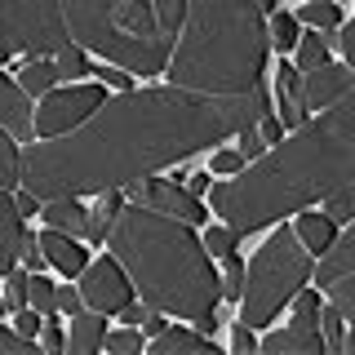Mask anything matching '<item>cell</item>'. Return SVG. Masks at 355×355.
Listing matches in <instances>:
<instances>
[{
    "label": "cell",
    "instance_id": "19",
    "mask_svg": "<svg viewBox=\"0 0 355 355\" xmlns=\"http://www.w3.org/2000/svg\"><path fill=\"white\" fill-rule=\"evenodd\" d=\"M293 227H297V236H302V244L315 253V258H320V253H329V244L338 240V222H333L324 209H302Z\"/></svg>",
    "mask_w": 355,
    "mask_h": 355
},
{
    "label": "cell",
    "instance_id": "28",
    "mask_svg": "<svg viewBox=\"0 0 355 355\" xmlns=\"http://www.w3.org/2000/svg\"><path fill=\"white\" fill-rule=\"evenodd\" d=\"M329 62V44H324V36H302L297 40V71H320V67Z\"/></svg>",
    "mask_w": 355,
    "mask_h": 355
},
{
    "label": "cell",
    "instance_id": "29",
    "mask_svg": "<svg viewBox=\"0 0 355 355\" xmlns=\"http://www.w3.org/2000/svg\"><path fill=\"white\" fill-rule=\"evenodd\" d=\"M297 18L293 14H271V49H280V58L288 49H297Z\"/></svg>",
    "mask_w": 355,
    "mask_h": 355
},
{
    "label": "cell",
    "instance_id": "17",
    "mask_svg": "<svg viewBox=\"0 0 355 355\" xmlns=\"http://www.w3.org/2000/svg\"><path fill=\"white\" fill-rule=\"evenodd\" d=\"M107 342V311H80V315H71V355H94L98 347Z\"/></svg>",
    "mask_w": 355,
    "mask_h": 355
},
{
    "label": "cell",
    "instance_id": "8",
    "mask_svg": "<svg viewBox=\"0 0 355 355\" xmlns=\"http://www.w3.org/2000/svg\"><path fill=\"white\" fill-rule=\"evenodd\" d=\"M107 107L103 85H71V89H49L36 111V138H62V133L80 129Z\"/></svg>",
    "mask_w": 355,
    "mask_h": 355
},
{
    "label": "cell",
    "instance_id": "15",
    "mask_svg": "<svg viewBox=\"0 0 355 355\" xmlns=\"http://www.w3.org/2000/svg\"><path fill=\"white\" fill-rule=\"evenodd\" d=\"M40 218H44V227H58V231H67V236H89V227H94V214L80 209V200H76V196L44 200Z\"/></svg>",
    "mask_w": 355,
    "mask_h": 355
},
{
    "label": "cell",
    "instance_id": "40",
    "mask_svg": "<svg viewBox=\"0 0 355 355\" xmlns=\"http://www.w3.org/2000/svg\"><path fill=\"white\" fill-rule=\"evenodd\" d=\"M0 347L14 351V355H36V338H27V333H18V329H5L0 333Z\"/></svg>",
    "mask_w": 355,
    "mask_h": 355
},
{
    "label": "cell",
    "instance_id": "27",
    "mask_svg": "<svg viewBox=\"0 0 355 355\" xmlns=\"http://www.w3.org/2000/svg\"><path fill=\"white\" fill-rule=\"evenodd\" d=\"M53 62H58V80H80V76H89L94 67H89V58H85V49L80 44H67L62 53H53Z\"/></svg>",
    "mask_w": 355,
    "mask_h": 355
},
{
    "label": "cell",
    "instance_id": "33",
    "mask_svg": "<svg viewBox=\"0 0 355 355\" xmlns=\"http://www.w3.org/2000/svg\"><path fill=\"white\" fill-rule=\"evenodd\" d=\"M151 5H155V14H160L164 31H169V36H182V22H187V0H151Z\"/></svg>",
    "mask_w": 355,
    "mask_h": 355
},
{
    "label": "cell",
    "instance_id": "22",
    "mask_svg": "<svg viewBox=\"0 0 355 355\" xmlns=\"http://www.w3.org/2000/svg\"><path fill=\"white\" fill-rule=\"evenodd\" d=\"M125 214L120 209V191H107L103 200H98V209H94V227H89V240L94 244H103L111 236V227H116V218Z\"/></svg>",
    "mask_w": 355,
    "mask_h": 355
},
{
    "label": "cell",
    "instance_id": "31",
    "mask_svg": "<svg viewBox=\"0 0 355 355\" xmlns=\"http://www.w3.org/2000/svg\"><path fill=\"white\" fill-rule=\"evenodd\" d=\"M320 329H324V342H329V351L338 355V351H342V338H347V315H342V311L329 302L324 311H320Z\"/></svg>",
    "mask_w": 355,
    "mask_h": 355
},
{
    "label": "cell",
    "instance_id": "44",
    "mask_svg": "<svg viewBox=\"0 0 355 355\" xmlns=\"http://www.w3.org/2000/svg\"><path fill=\"white\" fill-rule=\"evenodd\" d=\"M258 138H262V142H284V120L262 116V120H258Z\"/></svg>",
    "mask_w": 355,
    "mask_h": 355
},
{
    "label": "cell",
    "instance_id": "43",
    "mask_svg": "<svg viewBox=\"0 0 355 355\" xmlns=\"http://www.w3.org/2000/svg\"><path fill=\"white\" fill-rule=\"evenodd\" d=\"M262 151H266V142L253 138V129H240V155H244V164H253Z\"/></svg>",
    "mask_w": 355,
    "mask_h": 355
},
{
    "label": "cell",
    "instance_id": "35",
    "mask_svg": "<svg viewBox=\"0 0 355 355\" xmlns=\"http://www.w3.org/2000/svg\"><path fill=\"white\" fill-rule=\"evenodd\" d=\"M324 214L338 222V227H342V222H355V187H347V191H338V196H329V200H324Z\"/></svg>",
    "mask_w": 355,
    "mask_h": 355
},
{
    "label": "cell",
    "instance_id": "50",
    "mask_svg": "<svg viewBox=\"0 0 355 355\" xmlns=\"http://www.w3.org/2000/svg\"><path fill=\"white\" fill-rule=\"evenodd\" d=\"M120 320H125V324H142V320H147V311H142V306H125V311H120Z\"/></svg>",
    "mask_w": 355,
    "mask_h": 355
},
{
    "label": "cell",
    "instance_id": "14",
    "mask_svg": "<svg viewBox=\"0 0 355 355\" xmlns=\"http://www.w3.org/2000/svg\"><path fill=\"white\" fill-rule=\"evenodd\" d=\"M262 351L266 355H324L329 342H324V329H297V324H288L280 333H266Z\"/></svg>",
    "mask_w": 355,
    "mask_h": 355
},
{
    "label": "cell",
    "instance_id": "52",
    "mask_svg": "<svg viewBox=\"0 0 355 355\" xmlns=\"http://www.w3.org/2000/svg\"><path fill=\"white\" fill-rule=\"evenodd\" d=\"M258 9H262V14H280V9H275V0H258Z\"/></svg>",
    "mask_w": 355,
    "mask_h": 355
},
{
    "label": "cell",
    "instance_id": "51",
    "mask_svg": "<svg viewBox=\"0 0 355 355\" xmlns=\"http://www.w3.org/2000/svg\"><path fill=\"white\" fill-rule=\"evenodd\" d=\"M342 351H347V355H355V333H347V338H342Z\"/></svg>",
    "mask_w": 355,
    "mask_h": 355
},
{
    "label": "cell",
    "instance_id": "39",
    "mask_svg": "<svg viewBox=\"0 0 355 355\" xmlns=\"http://www.w3.org/2000/svg\"><path fill=\"white\" fill-rule=\"evenodd\" d=\"M67 347V333H62V324H58V320H44V329H40V351H49V355H58Z\"/></svg>",
    "mask_w": 355,
    "mask_h": 355
},
{
    "label": "cell",
    "instance_id": "21",
    "mask_svg": "<svg viewBox=\"0 0 355 355\" xmlns=\"http://www.w3.org/2000/svg\"><path fill=\"white\" fill-rule=\"evenodd\" d=\"M53 80H58V62H44V58H31L18 67V85L27 94H49Z\"/></svg>",
    "mask_w": 355,
    "mask_h": 355
},
{
    "label": "cell",
    "instance_id": "47",
    "mask_svg": "<svg viewBox=\"0 0 355 355\" xmlns=\"http://www.w3.org/2000/svg\"><path fill=\"white\" fill-rule=\"evenodd\" d=\"M98 76H103L107 85H116L120 94H125V89H129V76H133V71H125V67H107V62H103V67H98Z\"/></svg>",
    "mask_w": 355,
    "mask_h": 355
},
{
    "label": "cell",
    "instance_id": "34",
    "mask_svg": "<svg viewBox=\"0 0 355 355\" xmlns=\"http://www.w3.org/2000/svg\"><path fill=\"white\" fill-rule=\"evenodd\" d=\"M31 306L44 311V315H53V311H58V284H49L40 271L31 275Z\"/></svg>",
    "mask_w": 355,
    "mask_h": 355
},
{
    "label": "cell",
    "instance_id": "10",
    "mask_svg": "<svg viewBox=\"0 0 355 355\" xmlns=\"http://www.w3.org/2000/svg\"><path fill=\"white\" fill-rule=\"evenodd\" d=\"M129 196H133V205L173 214V218L191 222V227H200V222L209 218V209L200 205V196H191L187 187H178V182H164V178H138V182H129Z\"/></svg>",
    "mask_w": 355,
    "mask_h": 355
},
{
    "label": "cell",
    "instance_id": "4",
    "mask_svg": "<svg viewBox=\"0 0 355 355\" xmlns=\"http://www.w3.org/2000/svg\"><path fill=\"white\" fill-rule=\"evenodd\" d=\"M258 0H187L178 53L169 58V85L196 94H249L262 85L271 27Z\"/></svg>",
    "mask_w": 355,
    "mask_h": 355
},
{
    "label": "cell",
    "instance_id": "13",
    "mask_svg": "<svg viewBox=\"0 0 355 355\" xmlns=\"http://www.w3.org/2000/svg\"><path fill=\"white\" fill-rule=\"evenodd\" d=\"M22 244H27V231H22V209L14 191L0 196V266L5 271H14L18 258H22Z\"/></svg>",
    "mask_w": 355,
    "mask_h": 355
},
{
    "label": "cell",
    "instance_id": "20",
    "mask_svg": "<svg viewBox=\"0 0 355 355\" xmlns=\"http://www.w3.org/2000/svg\"><path fill=\"white\" fill-rule=\"evenodd\" d=\"M178 351H187V355H218L214 347V338L209 333H187V329H164L160 338H151V355H178Z\"/></svg>",
    "mask_w": 355,
    "mask_h": 355
},
{
    "label": "cell",
    "instance_id": "24",
    "mask_svg": "<svg viewBox=\"0 0 355 355\" xmlns=\"http://www.w3.org/2000/svg\"><path fill=\"white\" fill-rule=\"evenodd\" d=\"M297 22H311V27H324V31H338L342 27V9L338 0H306L297 9Z\"/></svg>",
    "mask_w": 355,
    "mask_h": 355
},
{
    "label": "cell",
    "instance_id": "48",
    "mask_svg": "<svg viewBox=\"0 0 355 355\" xmlns=\"http://www.w3.org/2000/svg\"><path fill=\"white\" fill-rule=\"evenodd\" d=\"M164 329H169V324H164V315L151 306V311H147V320H142V333H147V338H160Z\"/></svg>",
    "mask_w": 355,
    "mask_h": 355
},
{
    "label": "cell",
    "instance_id": "37",
    "mask_svg": "<svg viewBox=\"0 0 355 355\" xmlns=\"http://www.w3.org/2000/svg\"><path fill=\"white\" fill-rule=\"evenodd\" d=\"M107 351H116V355H138V351H142V333H133V324L107 333Z\"/></svg>",
    "mask_w": 355,
    "mask_h": 355
},
{
    "label": "cell",
    "instance_id": "3",
    "mask_svg": "<svg viewBox=\"0 0 355 355\" xmlns=\"http://www.w3.org/2000/svg\"><path fill=\"white\" fill-rule=\"evenodd\" d=\"M107 249L120 258V266L138 284L147 306L178 320H191L209 338L218 333L222 280L214 275V253L191 231V222L147 205H133L116 218Z\"/></svg>",
    "mask_w": 355,
    "mask_h": 355
},
{
    "label": "cell",
    "instance_id": "9",
    "mask_svg": "<svg viewBox=\"0 0 355 355\" xmlns=\"http://www.w3.org/2000/svg\"><path fill=\"white\" fill-rule=\"evenodd\" d=\"M133 284L129 280V271L120 266V258L111 253V258H98V262H89L85 271H80V293H85V306H94V311H107V315H120L129 302H133Z\"/></svg>",
    "mask_w": 355,
    "mask_h": 355
},
{
    "label": "cell",
    "instance_id": "5",
    "mask_svg": "<svg viewBox=\"0 0 355 355\" xmlns=\"http://www.w3.org/2000/svg\"><path fill=\"white\" fill-rule=\"evenodd\" d=\"M67 27L85 53L138 76H164L178 36L164 31L151 0H62Z\"/></svg>",
    "mask_w": 355,
    "mask_h": 355
},
{
    "label": "cell",
    "instance_id": "42",
    "mask_svg": "<svg viewBox=\"0 0 355 355\" xmlns=\"http://www.w3.org/2000/svg\"><path fill=\"white\" fill-rule=\"evenodd\" d=\"M80 306H85V293H80V288L58 284V311H67V315H80Z\"/></svg>",
    "mask_w": 355,
    "mask_h": 355
},
{
    "label": "cell",
    "instance_id": "18",
    "mask_svg": "<svg viewBox=\"0 0 355 355\" xmlns=\"http://www.w3.org/2000/svg\"><path fill=\"white\" fill-rule=\"evenodd\" d=\"M355 271V222H351V231L347 236H338L329 244V253L320 258V271H315V280L320 284H333V280H342V275H351Z\"/></svg>",
    "mask_w": 355,
    "mask_h": 355
},
{
    "label": "cell",
    "instance_id": "36",
    "mask_svg": "<svg viewBox=\"0 0 355 355\" xmlns=\"http://www.w3.org/2000/svg\"><path fill=\"white\" fill-rule=\"evenodd\" d=\"M280 111H284V129H302L306 125V103H302V89H288L280 94Z\"/></svg>",
    "mask_w": 355,
    "mask_h": 355
},
{
    "label": "cell",
    "instance_id": "46",
    "mask_svg": "<svg viewBox=\"0 0 355 355\" xmlns=\"http://www.w3.org/2000/svg\"><path fill=\"white\" fill-rule=\"evenodd\" d=\"M231 347H236L240 355H249L253 347H258V338H253V329H249V324H236V329H231Z\"/></svg>",
    "mask_w": 355,
    "mask_h": 355
},
{
    "label": "cell",
    "instance_id": "1",
    "mask_svg": "<svg viewBox=\"0 0 355 355\" xmlns=\"http://www.w3.org/2000/svg\"><path fill=\"white\" fill-rule=\"evenodd\" d=\"M271 116V94H196V89H125L94 120L62 138L22 147V182L40 200L107 196L164 164L218 147L222 138L253 129Z\"/></svg>",
    "mask_w": 355,
    "mask_h": 355
},
{
    "label": "cell",
    "instance_id": "23",
    "mask_svg": "<svg viewBox=\"0 0 355 355\" xmlns=\"http://www.w3.org/2000/svg\"><path fill=\"white\" fill-rule=\"evenodd\" d=\"M22 142L9 133V138H0V187L5 191H14V187L22 182Z\"/></svg>",
    "mask_w": 355,
    "mask_h": 355
},
{
    "label": "cell",
    "instance_id": "25",
    "mask_svg": "<svg viewBox=\"0 0 355 355\" xmlns=\"http://www.w3.org/2000/svg\"><path fill=\"white\" fill-rule=\"evenodd\" d=\"M31 275H36L31 266H27V271H18V266H14V271H5V306L9 311H22V306L31 302Z\"/></svg>",
    "mask_w": 355,
    "mask_h": 355
},
{
    "label": "cell",
    "instance_id": "7",
    "mask_svg": "<svg viewBox=\"0 0 355 355\" xmlns=\"http://www.w3.org/2000/svg\"><path fill=\"white\" fill-rule=\"evenodd\" d=\"M0 58L9 53H62L71 44L62 0H0Z\"/></svg>",
    "mask_w": 355,
    "mask_h": 355
},
{
    "label": "cell",
    "instance_id": "16",
    "mask_svg": "<svg viewBox=\"0 0 355 355\" xmlns=\"http://www.w3.org/2000/svg\"><path fill=\"white\" fill-rule=\"evenodd\" d=\"M40 244H44V253H49V266H58L62 275H80L89 266V253L76 244V236H67V231H58V227L44 231Z\"/></svg>",
    "mask_w": 355,
    "mask_h": 355
},
{
    "label": "cell",
    "instance_id": "30",
    "mask_svg": "<svg viewBox=\"0 0 355 355\" xmlns=\"http://www.w3.org/2000/svg\"><path fill=\"white\" fill-rule=\"evenodd\" d=\"M329 302L342 311V315L351 320V329H355V271L351 275H342V280H333L329 284Z\"/></svg>",
    "mask_w": 355,
    "mask_h": 355
},
{
    "label": "cell",
    "instance_id": "11",
    "mask_svg": "<svg viewBox=\"0 0 355 355\" xmlns=\"http://www.w3.org/2000/svg\"><path fill=\"white\" fill-rule=\"evenodd\" d=\"M0 125H5L22 147H31L36 138V116H31V94L18 85V76H0Z\"/></svg>",
    "mask_w": 355,
    "mask_h": 355
},
{
    "label": "cell",
    "instance_id": "38",
    "mask_svg": "<svg viewBox=\"0 0 355 355\" xmlns=\"http://www.w3.org/2000/svg\"><path fill=\"white\" fill-rule=\"evenodd\" d=\"M44 320H49V315H44V311H36V306L14 311V329H18V333H27V338H36V333L44 329Z\"/></svg>",
    "mask_w": 355,
    "mask_h": 355
},
{
    "label": "cell",
    "instance_id": "12",
    "mask_svg": "<svg viewBox=\"0 0 355 355\" xmlns=\"http://www.w3.org/2000/svg\"><path fill=\"white\" fill-rule=\"evenodd\" d=\"M351 89H355V67L324 62L320 71L302 76V103L306 107H333L342 94H351Z\"/></svg>",
    "mask_w": 355,
    "mask_h": 355
},
{
    "label": "cell",
    "instance_id": "32",
    "mask_svg": "<svg viewBox=\"0 0 355 355\" xmlns=\"http://www.w3.org/2000/svg\"><path fill=\"white\" fill-rule=\"evenodd\" d=\"M236 244H240V231H231L227 222L205 231V249L214 253V258H227V253H236Z\"/></svg>",
    "mask_w": 355,
    "mask_h": 355
},
{
    "label": "cell",
    "instance_id": "49",
    "mask_svg": "<svg viewBox=\"0 0 355 355\" xmlns=\"http://www.w3.org/2000/svg\"><path fill=\"white\" fill-rule=\"evenodd\" d=\"M209 187H214V173H191V178H187V191H191V196H205Z\"/></svg>",
    "mask_w": 355,
    "mask_h": 355
},
{
    "label": "cell",
    "instance_id": "45",
    "mask_svg": "<svg viewBox=\"0 0 355 355\" xmlns=\"http://www.w3.org/2000/svg\"><path fill=\"white\" fill-rule=\"evenodd\" d=\"M338 49L347 53V67H355V18H351V22H342V31H338Z\"/></svg>",
    "mask_w": 355,
    "mask_h": 355
},
{
    "label": "cell",
    "instance_id": "6",
    "mask_svg": "<svg viewBox=\"0 0 355 355\" xmlns=\"http://www.w3.org/2000/svg\"><path fill=\"white\" fill-rule=\"evenodd\" d=\"M311 266H315V253L302 244L297 227H275L271 240L253 253L249 262V280H244V297H240V324L262 329L271 324L284 311V302H293L297 288L306 284Z\"/></svg>",
    "mask_w": 355,
    "mask_h": 355
},
{
    "label": "cell",
    "instance_id": "26",
    "mask_svg": "<svg viewBox=\"0 0 355 355\" xmlns=\"http://www.w3.org/2000/svg\"><path fill=\"white\" fill-rule=\"evenodd\" d=\"M227 271H222V297H227V302H240L244 297V280H249V266H244V258L240 253H227Z\"/></svg>",
    "mask_w": 355,
    "mask_h": 355
},
{
    "label": "cell",
    "instance_id": "2",
    "mask_svg": "<svg viewBox=\"0 0 355 355\" xmlns=\"http://www.w3.org/2000/svg\"><path fill=\"white\" fill-rule=\"evenodd\" d=\"M347 187H355V89L302 129H293V138L275 142L253 164H244L240 178L218 182L214 209L231 231L253 236L284 214L324 205Z\"/></svg>",
    "mask_w": 355,
    "mask_h": 355
},
{
    "label": "cell",
    "instance_id": "41",
    "mask_svg": "<svg viewBox=\"0 0 355 355\" xmlns=\"http://www.w3.org/2000/svg\"><path fill=\"white\" fill-rule=\"evenodd\" d=\"M244 169V155H240V147L236 151H214V173H222V178H231V173H240Z\"/></svg>",
    "mask_w": 355,
    "mask_h": 355
}]
</instances>
